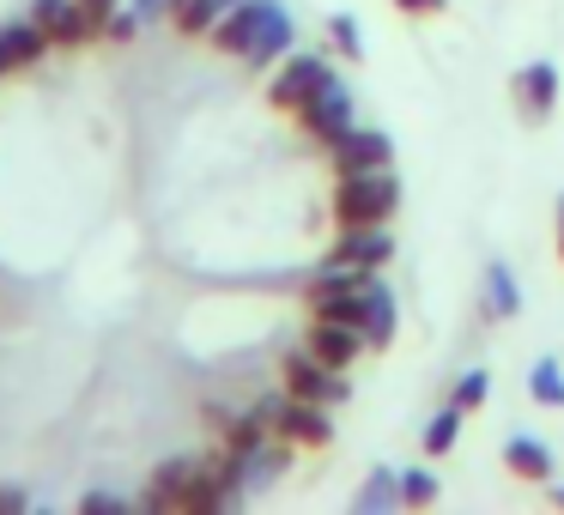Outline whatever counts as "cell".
Instances as JSON below:
<instances>
[{
	"instance_id": "cell-11",
	"label": "cell",
	"mask_w": 564,
	"mask_h": 515,
	"mask_svg": "<svg viewBox=\"0 0 564 515\" xmlns=\"http://www.w3.org/2000/svg\"><path fill=\"white\" fill-rule=\"evenodd\" d=\"M304 346L322 358V364H334V370H352L358 358L370 352V340H365V328H352V321H310V333H304Z\"/></svg>"
},
{
	"instance_id": "cell-17",
	"label": "cell",
	"mask_w": 564,
	"mask_h": 515,
	"mask_svg": "<svg viewBox=\"0 0 564 515\" xmlns=\"http://www.w3.org/2000/svg\"><path fill=\"white\" fill-rule=\"evenodd\" d=\"M352 509H358V515H389V509H401V467H370V479L358 485Z\"/></svg>"
},
{
	"instance_id": "cell-6",
	"label": "cell",
	"mask_w": 564,
	"mask_h": 515,
	"mask_svg": "<svg viewBox=\"0 0 564 515\" xmlns=\"http://www.w3.org/2000/svg\"><path fill=\"white\" fill-rule=\"evenodd\" d=\"M297 128H304L310 140H316L322 152L334 146V140L346 134V128H358V103H352V91H346V79L334 74L328 86L316 91V98L304 103V110H297Z\"/></svg>"
},
{
	"instance_id": "cell-16",
	"label": "cell",
	"mask_w": 564,
	"mask_h": 515,
	"mask_svg": "<svg viewBox=\"0 0 564 515\" xmlns=\"http://www.w3.org/2000/svg\"><path fill=\"white\" fill-rule=\"evenodd\" d=\"M503 467H510L516 479H534V485H546L552 479V449L540 437H522V430H516L510 442H503Z\"/></svg>"
},
{
	"instance_id": "cell-21",
	"label": "cell",
	"mask_w": 564,
	"mask_h": 515,
	"mask_svg": "<svg viewBox=\"0 0 564 515\" xmlns=\"http://www.w3.org/2000/svg\"><path fill=\"white\" fill-rule=\"evenodd\" d=\"M462 425H467V413H462L455 401L443 406V413H431V418H425V437H419V442H425V454H431V461L455 449V437H462Z\"/></svg>"
},
{
	"instance_id": "cell-23",
	"label": "cell",
	"mask_w": 564,
	"mask_h": 515,
	"mask_svg": "<svg viewBox=\"0 0 564 515\" xmlns=\"http://www.w3.org/2000/svg\"><path fill=\"white\" fill-rule=\"evenodd\" d=\"M528 394H534L540 406H564V364L558 358H540V364L528 370Z\"/></svg>"
},
{
	"instance_id": "cell-1",
	"label": "cell",
	"mask_w": 564,
	"mask_h": 515,
	"mask_svg": "<svg viewBox=\"0 0 564 515\" xmlns=\"http://www.w3.org/2000/svg\"><path fill=\"white\" fill-rule=\"evenodd\" d=\"M147 509H164V515H213V509H231V503H225V485L213 479L207 461H195V454H171V461L152 467Z\"/></svg>"
},
{
	"instance_id": "cell-31",
	"label": "cell",
	"mask_w": 564,
	"mask_h": 515,
	"mask_svg": "<svg viewBox=\"0 0 564 515\" xmlns=\"http://www.w3.org/2000/svg\"><path fill=\"white\" fill-rule=\"evenodd\" d=\"M79 7H86V13H91V19H98V25H104V19H110L116 7H122V0H79Z\"/></svg>"
},
{
	"instance_id": "cell-8",
	"label": "cell",
	"mask_w": 564,
	"mask_h": 515,
	"mask_svg": "<svg viewBox=\"0 0 564 515\" xmlns=\"http://www.w3.org/2000/svg\"><path fill=\"white\" fill-rule=\"evenodd\" d=\"M328 164H334V176H365V171H389L394 164V140L382 134V128H346L340 140L328 146Z\"/></svg>"
},
{
	"instance_id": "cell-2",
	"label": "cell",
	"mask_w": 564,
	"mask_h": 515,
	"mask_svg": "<svg viewBox=\"0 0 564 515\" xmlns=\"http://www.w3.org/2000/svg\"><path fill=\"white\" fill-rule=\"evenodd\" d=\"M256 413H261V425H268L273 437H285L292 449H328V442H334V418H328L334 406H322V401H297L292 388L261 394Z\"/></svg>"
},
{
	"instance_id": "cell-15",
	"label": "cell",
	"mask_w": 564,
	"mask_h": 515,
	"mask_svg": "<svg viewBox=\"0 0 564 515\" xmlns=\"http://www.w3.org/2000/svg\"><path fill=\"white\" fill-rule=\"evenodd\" d=\"M243 454V479H249V497H256L261 485H273V479L292 467V442L285 437H261V442H249V449H237Z\"/></svg>"
},
{
	"instance_id": "cell-18",
	"label": "cell",
	"mask_w": 564,
	"mask_h": 515,
	"mask_svg": "<svg viewBox=\"0 0 564 515\" xmlns=\"http://www.w3.org/2000/svg\"><path fill=\"white\" fill-rule=\"evenodd\" d=\"M292 43H297V31H292V13H280V19H273V25L256 37V50L243 55V67H249V74H268L273 62H285V55H292Z\"/></svg>"
},
{
	"instance_id": "cell-33",
	"label": "cell",
	"mask_w": 564,
	"mask_h": 515,
	"mask_svg": "<svg viewBox=\"0 0 564 515\" xmlns=\"http://www.w3.org/2000/svg\"><path fill=\"white\" fill-rule=\"evenodd\" d=\"M558 255H564V195H558Z\"/></svg>"
},
{
	"instance_id": "cell-12",
	"label": "cell",
	"mask_w": 564,
	"mask_h": 515,
	"mask_svg": "<svg viewBox=\"0 0 564 515\" xmlns=\"http://www.w3.org/2000/svg\"><path fill=\"white\" fill-rule=\"evenodd\" d=\"M558 67L552 62H528V67H516V79H510V98H516V110L528 116V122H546L552 116V103H558Z\"/></svg>"
},
{
	"instance_id": "cell-14",
	"label": "cell",
	"mask_w": 564,
	"mask_h": 515,
	"mask_svg": "<svg viewBox=\"0 0 564 515\" xmlns=\"http://www.w3.org/2000/svg\"><path fill=\"white\" fill-rule=\"evenodd\" d=\"M394 333H401V304H394L389 280L370 273V285H365V340H370V352H389Z\"/></svg>"
},
{
	"instance_id": "cell-35",
	"label": "cell",
	"mask_w": 564,
	"mask_h": 515,
	"mask_svg": "<svg viewBox=\"0 0 564 515\" xmlns=\"http://www.w3.org/2000/svg\"><path fill=\"white\" fill-rule=\"evenodd\" d=\"M0 74H7V62H0Z\"/></svg>"
},
{
	"instance_id": "cell-22",
	"label": "cell",
	"mask_w": 564,
	"mask_h": 515,
	"mask_svg": "<svg viewBox=\"0 0 564 515\" xmlns=\"http://www.w3.org/2000/svg\"><path fill=\"white\" fill-rule=\"evenodd\" d=\"M365 285H370V280H365ZM365 285H358V292L310 297V316H322V321H352V328H365Z\"/></svg>"
},
{
	"instance_id": "cell-20",
	"label": "cell",
	"mask_w": 564,
	"mask_h": 515,
	"mask_svg": "<svg viewBox=\"0 0 564 515\" xmlns=\"http://www.w3.org/2000/svg\"><path fill=\"white\" fill-rule=\"evenodd\" d=\"M231 7L237 0H176L171 25H176V37H213V25H219Z\"/></svg>"
},
{
	"instance_id": "cell-32",
	"label": "cell",
	"mask_w": 564,
	"mask_h": 515,
	"mask_svg": "<svg viewBox=\"0 0 564 515\" xmlns=\"http://www.w3.org/2000/svg\"><path fill=\"white\" fill-rule=\"evenodd\" d=\"M0 509H25V491H19V485H0Z\"/></svg>"
},
{
	"instance_id": "cell-5",
	"label": "cell",
	"mask_w": 564,
	"mask_h": 515,
	"mask_svg": "<svg viewBox=\"0 0 564 515\" xmlns=\"http://www.w3.org/2000/svg\"><path fill=\"white\" fill-rule=\"evenodd\" d=\"M328 79H334V62H328V55H297V50H292L280 67H273V79H268V103H273L280 116H297L322 86H328Z\"/></svg>"
},
{
	"instance_id": "cell-29",
	"label": "cell",
	"mask_w": 564,
	"mask_h": 515,
	"mask_svg": "<svg viewBox=\"0 0 564 515\" xmlns=\"http://www.w3.org/2000/svg\"><path fill=\"white\" fill-rule=\"evenodd\" d=\"M134 13L147 19V25H159V19H171V13H176V0H134Z\"/></svg>"
},
{
	"instance_id": "cell-28",
	"label": "cell",
	"mask_w": 564,
	"mask_h": 515,
	"mask_svg": "<svg viewBox=\"0 0 564 515\" xmlns=\"http://www.w3.org/2000/svg\"><path fill=\"white\" fill-rule=\"evenodd\" d=\"M401 13H413V19H437V13H449V0H394Z\"/></svg>"
},
{
	"instance_id": "cell-9",
	"label": "cell",
	"mask_w": 564,
	"mask_h": 515,
	"mask_svg": "<svg viewBox=\"0 0 564 515\" xmlns=\"http://www.w3.org/2000/svg\"><path fill=\"white\" fill-rule=\"evenodd\" d=\"M31 19L50 31L55 50H86V43L104 37V25L79 7V0H31Z\"/></svg>"
},
{
	"instance_id": "cell-3",
	"label": "cell",
	"mask_w": 564,
	"mask_h": 515,
	"mask_svg": "<svg viewBox=\"0 0 564 515\" xmlns=\"http://www.w3.org/2000/svg\"><path fill=\"white\" fill-rule=\"evenodd\" d=\"M334 224H389L401 212V183L389 171H365V176H340L328 200Z\"/></svg>"
},
{
	"instance_id": "cell-19",
	"label": "cell",
	"mask_w": 564,
	"mask_h": 515,
	"mask_svg": "<svg viewBox=\"0 0 564 515\" xmlns=\"http://www.w3.org/2000/svg\"><path fill=\"white\" fill-rule=\"evenodd\" d=\"M486 316L491 321H516V316H522V285H516V273L503 267V261H491V267H486Z\"/></svg>"
},
{
	"instance_id": "cell-25",
	"label": "cell",
	"mask_w": 564,
	"mask_h": 515,
	"mask_svg": "<svg viewBox=\"0 0 564 515\" xmlns=\"http://www.w3.org/2000/svg\"><path fill=\"white\" fill-rule=\"evenodd\" d=\"M437 473H431V467H401V503L406 509H431V503H437Z\"/></svg>"
},
{
	"instance_id": "cell-30",
	"label": "cell",
	"mask_w": 564,
	"mask_h": 515,
	"mask_svg": "<svg viewBox=\"0 0 564 515\" xmlns=\"http://www.w3.org/2000/svg\"><path fill=\"white\" fill-rule=\"evenodd\" d=\"M86 509H128V497H110V491H91Z\"/></svg>"
},
{
	"instance_id": "cell-4",
	"label": "cell",
	"mask_w": 564,
	"mask_h": 515,
	"mask_svg": "<svg viewBox=\"0 0 564 515\" xmlns=\"http://www.w3.org/2000/svg\"><path fill=\"white\" fill-rule=\"evenodd\" d=\"M280 382L297 394V401H322V406H346V401H352V382H346V370L322 364L310 346H297V352L280 358Z\"/></svg>"
},
{
	"instance_id": "cell-13",
	"label": "cell",
	"mask_w": 564,
	"mask_h": 515,
	"mask_svg": "<svg viewBox=\"0 0 564 515\" xmlns=\"http://www.w3.org/2000/svg\"><path fill=\"white\" fill-rule=\"evenodd\" d=\"M50 50H55L50 31H43L31 13H25V19H7V25H0V62H7V74H25V67H37Z\"/></svg>"
},
{
	"instance_id": "cell-26",
	"label": "cell",
	"mask_w": 564,
	"mask_h": 515,
	"mask_svg": "<svg viewBox=\"0 0 564 515\" xmlns=\"http://www.w3.org/2000/svg\"><path fill=\"white\" fill-rule=\"evenodd\" d=\"M486 394H491V376H486V370H462L449 401L462 406V413H479V406H486Z\"/></svg>"
},
{
	"instance_id": "cell-34",
	"label": "cell",
	"mask_w": 564,
	"mask_h": 515,
	"mask_svg": "<svg viewBox=\"0 0 564 515\" xmlns=\"http://www.w3.org/2000/svg\"><path fill=\"white\" fill-rule=\"evenodd\" d=\"M552 503H558V509H564V485H552Z\"/></svg>"
},
{
	"instance_id": "cell-27",
	"label": "cell",
	"mask_w": 564,
	"mask_h": 515,
	"mask_svg": "<svg viewBox=\"0 0 564 515\" xmlns=\"http://www.w3.org/2000/svg\"><path fill=\"white\" fill-rule=\"evenodd\" d=\"M140 25H147V19H140V13H134V0H128V7H116V13L104 19V43H134Z\"/></svg>"
},
{
	"instance_id": "cell-10",
	"label": "cell",
	"mask_w": 564,
	"mask_h": 515,
	"mask_svg": "<svg viewBox=\"0 0 564 515\" xmlns=\"http://www.w3.org/2000/svg\"><path fill=\"white\" fill-rule=\"evenodd\" d=\"M328 261H346V267H370L382 273L394 261V237L389 224H340V237H334Z\"/></svg>"
},
{
	"instance_id": "cell-7",
	"label": "cell",
	"mask_w": 564,
	"mask_h": 515,
	"mask_svg": "<svg viewBox=\"0 0 564 515\" xmlns=\"http://www.w3.org/2000/svg\"><path fill=\"white\" fill-rule=\"evenodd\" d=\"M280 13H285L280 0H237L231 13H225L219 25H213V37H207V43H213L219 55H231V62H243V55L256 50V37H261V31H268Z\"/></svg>"
},
{
	"instance_id": "cell-24",
	"label": "cell",
	"mask_w": 564,
	"mask_h": 515,
	"mask_svg": "<svg viewBox=\"0 0 564 515\" xmlns=\"http://www.w3.org/2000/svg\"><path fill=\"white\" fill-rule=\"evenodd\" d=\"M328 43H334L340 62H365V25H358L352 13H334L328 19Z\"/></svg>"
}]
</instances>
